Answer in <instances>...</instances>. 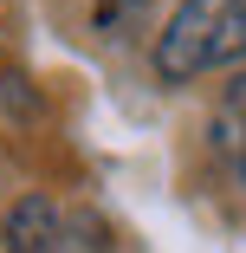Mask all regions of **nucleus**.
I'll return each mask as SVG.
<instances>
[{
	"label": "nucleus",
	"mask_w": 246,
	"mask_h": 253,
	"mask_svg": "<svg viewBox=\"0 0 246 253\" xmlns=\"http://www.w3.org/2000/svg\"><path fill=\"white\" fill-rule=\"evenodd\" d=\"M156 0H91V20H97V33H117V26H130V20H142Z\"/></svg>",
	"instance_id": "obj_4"
},
{
	"label": "nucleus",
	"mask_w": 246,
	"mask_h": 253,
	"mask_svg": "<svg viewBox=\"0 0 246 253\" xmlns=\"http://www.w3.org/2000/svg\"><path fill=\"white\" fill-rule=\"evenodd\" d=\"M246 59V0H181L156 33V78L188 84L214 65Z\"/></svg>",
	"instance_id": "obj_1"
},
{
	"label": "nucleus",
	"mask_w": 246,
	"mask_h": 253,
	"mask_svg": "<svg viewBox=\"0 0 246 253\" xmlns=\"http://www.w3.org/2000/svg\"><path fill=\"white\" fill-rule=\"evenodd\" d=\"M7 247L13 253H65V221L52 208V195H26L7 214Z\"/></svg>",
	"instance_id": "obj_2"
},
{
	"label": "nucleus",
	"mask_w": 246,
	"mask_h": 253,
	"mask_svg": "<svg viewBox=\"0 0 246 253\" xmlns=\"http://www.w3.org/2000/svg\"><path fill=\"white\" fill-rule=\"evenodd\" d=\"M214 149L227 156V169L246 182V72L227 84V97H220V111H214Z\"/></svg>",
	"instance_id": "obj_3"
}]
</instances>
